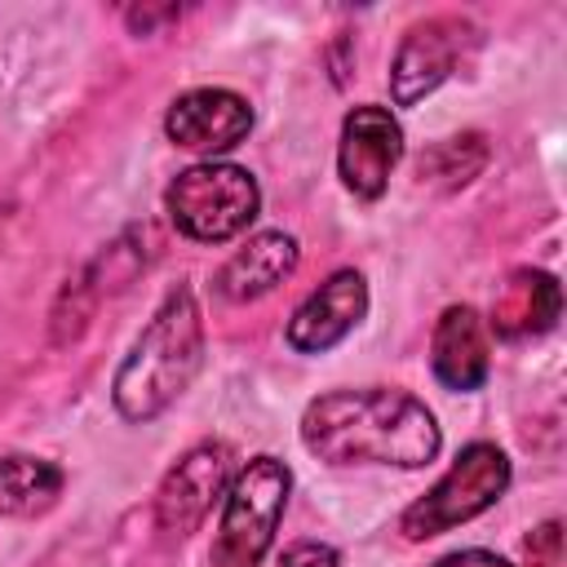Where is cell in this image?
<instances>
[{
	"label": "cell",
	"instance_id": "6da1fadb",
	"mask_svg": "<svg viewBox=\"0 0 567 567\" xmlns=\"http://www.w3.org/2000/svg\"><path fill=\"white\" fill-rule=\"evenodd\" d=\"M301 443L328 465H399L421 470L439 456V421L408 390H332L306 403Z\"/></svg>",
	"mask_w": 567,
	"mask_h": 567
},
{
	"label": "cell",
	"instance_id": "7a4b0ae2",
	"mask_svg": "<svg viewBox=\"0 0 567 567\" xmlns=\"http://www.w3.org/2000/svg\"><path fill=\"white\" fill-rule=\"evenodd\" d=\"M199 363H204V319H199L195 292L173 288L111 381L115 412L137 425L155 421L186 394Z\"/></svg>",
	"mask_w": 567,
	"mask_h": 567
},
{
	"label": "cell",
	"instance_id": "3957f363",
	"mask_svg": "<svg viewBox=\"0 0 567 567\" xmlns=\"http://www.w3.org/2000/svg\"><path fill=\"white\" fill-rule=\"evenodd\" d=\"M164 208L186 239L226 244L252 226V217L261 208V186L248 168L208 159V164H190L173 177V186L164 190Z\"/></svg>",
	"mask_w": 567,
	"mask_h": 567
},
{
	"label": "cell",
	"instance_id": "277c9868",
	"mask_svg": "<svg viewBox=\"0 0 567 567\" xmlns=\"http://www.w3.org/2000/svg\"><path fill=\"white\" fill-rule=\"evenodd\" d=\"M292 474L275 456H252L226 487L221 527L213 540V567H261L288 509Z\"/></svg>",
	"mask_w": 567,
	"mask_h": 567
},
{
	"label": "cell",
	"instance_id": "5b68a950",
	"mask_svg": "<svg viewBox=\"0 0 567 567\" xmlns=\"http://www.w3.org/2000/svg\"><path fill=\"white\" fill-rule=\"evenodd\" d=\"M509 487V456L496 443H470L461 447V456L452 461V470L403 509L399 532L408 540H430L439 532H452L470 518H478L483 509H492Z\"/></svg>",
	"mask_w": 567,
	"mask_h": 567
},
{
	"label": "cell",
	"instance_id": "8992f818",
	"mask_svg": "<svg viewBox=\"0 0 567 567\" xmlns=\"http://www.w3.org/2000/svg\"><path fill=\"white\" fill-rule=\"evenodd\" d=\"M230 474H235V452H230V443H221V439L195 443V447L164 474V483H159V492H155V523H159V532H168V536H177V540L190 536V532L208 518L213 501L226 496Z\"/></svg>",
	"mask_w": 567,
	"mask_h": 567
},
{
	"label": "cell",
	"instance_id": "52a82bcc",
	"mask_svg": "<svg viewBox=\"0 0 567 567\" xmlns=\"http://www.w3.org/2000/svg\"><path fill=\"white\" fill-rule=\"evenodd\" d=\"M403 159V128L390 106H354L341 124V146H337V173L350 195L377 199L390 186L394 164Z\"/></svg>",
	"mask_w": 567,
	"mask_h": 567
},
{
	"label": "cell",
	"instance_id": "ba28073f",
	"mask_svg": "<svg viewBox=\"0 0 567 567\" xmlns=\"http://www.w3.org/2000/svg\"><path fill=\"white\" fill-rule=\"evenodd\" d=\"M465 35H470L465 18H447L443 13V18L416 22L403 35V44L394 53V66H390V97H394V106H412L425 93H434L456 71Z\"/></svg>",
	"mask_w": 567,
	"mask_h": 567
},
{
	"label": "cell",
	"instance_id": "9c48e42d",
	"mask_svg": "<svg viewBox=\"0 0 567 567\" xmlns=\"http://www.w3.org/2000/svg\"><path fill=\"white\" fill-rule=\"evenodd\" d=\"M164 133L173 146L221 155L252 133V106L230 89H190L168 106Z\"/></svg>",
	"mask_w": 567,
	"mask_h": 567
},
{
	"label": "cell",
	"instance_id": "30bf717a",
	"mask_svg": "<svg viewBox=\"0 0 567 567\" xmlns=\"http://www.w3.org/2000/svg\"><path fill=\"white\" fill-rule=\"evenodd\" d=\"M368 315V284L359 270L328 275L288 319V346L301 354H323L346 341Z\"/></svg>",
	"mask_w": 567,
	"mask_h": 567
},
{
	"label": "cell",
	"instance_id": "8fae6325",
	"mask_svg": "<svg viewBox=\"0 0 567 567\" xmlns=\"http://www.w3.org/2000/svg\"><path fill=\"white\" fill-rule=\"evenodd\" d=\"M430 368L447 390H478L492 372L487 328L474 306H447L430 337Z\"/></svg>",
	"mask_w": 567,
	"mask_h": 567
},
{
	"label": "cell",
	"instance_id": "7c38bea8",
	"mask_svg": "<svg viewBox=\"0 0 567 567\" xmlns=\"http://www.w3.org/2000/svg\"><path fill=\"white\" fill-rule=\"evenodd\" d=\"M297 257L301 248L288 230H257L217 270V292L226 301H257L297 270Z\"/></svg>",
	"mask_w": 567,
	"mask_h": 567
},
{
	"label": "cell",
	"instance_id": "4fadbf2b",
	"mask_svg": "<svg viewBox=\"0 0 567 567\" xmlns=\"http://www.w3.org/2000/svg\"><path fill=\"white\" fill-rule=\"evenodd\" d=\"M558 310H563V292H558L554 275H545V270H514L509 284L501 288L496 306H492V328L505 341L540 337V332L554 328Z\"/></svg>",
	"mask_w": 567,
	"mask_h": 567
},
{
	"label": "cell",
	"instance_id": "5bb4252c",
	"mask_svg": "<svg viewBox=\"0 0 567 567\" xmlns=\"http://www.w3.org/2000/svg\"><path fill=\"white\" fill-rule=\"evenodd\" d=\"M62 483H66V474L53 461L31 456V452H9V456H0V514L35 518L58 501Z\"/></svg>",
	"mask_w": 567,
	"mask_h": 567
},
{
	"label": "cell",
	"instance_id": "9a60e30c",
	"mask_svg": "<svg viewBox=\"0 0 567 567\" xmlns=\"http://www.w3.org/2000/svg\"><path fill=\"white\" fill-rule=\"evenodd\" d=\"M483 159H487L483 137L465 133V137H447V142L430 146L416 168H421V177H443V186H461L483 168Z\"/></svg>",
	"mask_w": 567,
	"mask_h": 567
},
{
	"label": "cell",
	"instance_id": "2e32d148",
	"mask_svg": "<svg viewBox=\"0 0 567 567\" xmlns=\"http://www.w3.org/2000/svg\"><path fill=\"white\" fill-rule=\"evenodd\" d=\"M527 558H532V567H554L558 563V554H563V527L549 518V523H540L532 536H527Z\"/></svg>",
	"mask_w": 567,
	"mask_h": 567
},
{
	"label": "cell",
	"instance_id": "e0dca14e",
	"mask_svg": "<svg viewBox=\"0 0 567 567\" xmlns=\"http://www.w3.org/2000/svg\"><path fill=\"white\" fill-rule=\"evenodd\" d=\"M337 549L332 545H319V540H297L284 549V567H337Z\"/></svg>",
	"mask_w": 567,
	"mask_h": 567
},
{
	"label": "cell",
	"instance_id": "ac0fdd59",
	"mask_svg": "<svg viewBox=\"0 0 567 567\" xmlns=\"http://www.w3.org/2000/svg\"><path fill=\"white\" fill-rule=\"evenodd\" d=\"M434 567H509V563L501 554H492V549H456V554L439 558Z\"/></svg>",
	"mask_w": 567,
	"mask_h": 567
},
{
	"label": "cell",
	"instance_id": "d6986e66",
	"mask_svg": "<svg viewBox=\"0 0 567 567\" xmlns=\"http://www.w3.org/2000/svg\"><path fill=\"white\" fill-rule=\"evenodd\" d=\"M168 18H177V9H128V27L133 31H151L155 22H168Z\"/></svg>",
	"mask_w": 567,
	"mask_h": 567
}]
</instances>
